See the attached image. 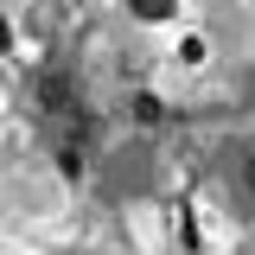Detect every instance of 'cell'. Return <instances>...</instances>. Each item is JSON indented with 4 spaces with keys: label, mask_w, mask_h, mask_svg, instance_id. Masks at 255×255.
<instances>
[{
    "label": "cell",
    "mask_w": 255,
    "mask_h": 255,
    "mask_svg": "<svg viewBox=\"0 0 255 255\" xmlns=\"http://www.w3.org/2000/svg\"><path fill=\"white\" fill-rule=\"evenodd\" d=\"M204 64H211V38H204V32L198 26H179L172 32V70H204Z\"/></svg>",
    "instance_id": "obj_1"
},
{
    "label": "cell",
    "mask_w": 255,
    "mask_h": 255,
    "mask_svg": "<svg viewBox=\"0 0 255 255\" xmlns=\"http://www.w3.org/2000/svg\"><path fill=\"white\" fill-rule=\"evenodd\" d=\"M128 13L140 26H179L185 19V0H128Z\"/></svg>",
    "instance_id": "obj_2"
},
{
    "label": "cell",
    "mask_w": 255,
    "mask_h": 255,
    "mask_svg": "<svg viewBox=\"0 0 255 255\" xmlns=\"http://www.w3.org/2000/svg\"><path fill=\"white\" fill-rule=\"evenodd\" d=\"M128 223H134V243H140V249H159V243H166V236H159V204H134Z\"/></svg>",
    "instance_id": "obj_3"
},
{
    "label": "cell",
    "mask_w": 255,
    "mask_h": 255,
    "mask_svg": "<svg viewBox=\"0 0 255 255\" xmlns=\"http://www.w3.org/2000/svg\"><path fill=\"white\" fill-rule=\"evenodd\" d=\"M0 45H6V26H0Z\"/></svg>",
    "instance_id": "obj_4"
}]
</instances>
